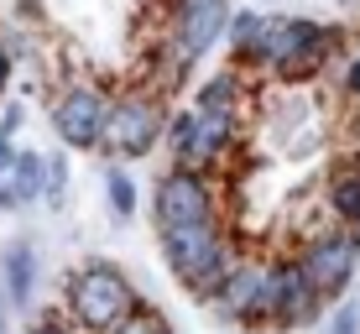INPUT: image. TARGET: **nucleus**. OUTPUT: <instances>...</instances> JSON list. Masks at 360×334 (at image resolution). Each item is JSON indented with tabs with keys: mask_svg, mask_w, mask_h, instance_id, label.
<instances>
[{
	"mask_svg": "<svg viewBox=\"0 0 360 334\" xmlns=\"http://www.w3.org/2000/svg\"><path fill=\"white\" fill-rule=\"evenodd\" d=\"M6 84H11V53L0 47V94H6Z\"/></svg>",
	"mask_w": 360,
	"mask_h": 334,
	"instance_id": "nucleus-21",
	"label": "nucleus"
},
{
	"mask_svg": "<svg viewBox=\"0 0 360 334\" xmlns=\"http://www.w3.org/2000/svg\"><path fill=\"white\" fill-rule=\"evenodd\" d=\"M350 94H360V63L350 68Z\"/></svg>",
	"mask_w": 360,
	"mask_h": 334,
	"instance_id": "nucleus-23",
	"label": "nucleus"
},
{
	"mask_svg": "<svg viewBox=\"0 0 360 334\" xmlns=\"http://www.w3.org/2000/svg\"><path fill=\"white\" fill-rule=\"evenodd\" d=\"M6 293H11V303H21V308L32 303V293H37V256H32V245H11L6 251Z\"/></svg>",
	"mask_w": 360,
	"mask_h": 334,
	"instance_id": "nucleus-14",
	"label": "nucleus"
},
{
	"mask_svg": "<svg viewBox=\"0 0 360 334\" xmlns=\"http://www.w3.org/2000/svg\"><path fill=\"white\" fill-rule=\"evenodd\" d=\"M292 262H297V271L308 277V288H314L319 298H340V293L350 288V277H355L360 235L345 230V225H340V230H324V235H314V240H308Z\"/></svg>",
	"mask_w": 360,
	"mask_h": 334,
	"instance_id": "nucleus-4",
	"label": "nucleus"
},
{
	"mask_svg": "<svg viewBox=\"0 0 360 334\" xmlns=\"http://www.w3.org/2000/svg\"><path fill=\"white\" fill-rule=\"evenodd\" d=\"M105 105H110V100H105V89H99V84H73L63 100L53 105V131H58V141L73 146V152H89V146H99Z\"/></svg>",
	"mask_w": 360,
	"mask_h": 334,
	"instance_id": "nucleus-7",
	"label": "nucleus"
},
{
	"mask_svg": "<svg viewBox=\"0 0 360 334\" xmlns=\"http://www.w3.org/2000/svg\"><path fill=\"white\" fill-rule=\"evenodd\" d=\"M27 334H73L68 324H53V319H42V324H32Z\"/></svg>",
	"mask_w": 360,
	"mask_h": 334,
	"instance_id": "nucleus-19",
	"label": "nucleus"
},
{
	"mask_svg": "<svg viewBox=\"0 0 360 334\" xmlns=\"http://www.w3.org/2000/svg\"><path fill=\"white\" fill-rule=\"evenodd\" d=\"M329 47H334V32H329V27H319V21H303V16H297V42H292V53L282 58L271 73H277L282 84H303V79H314V73L324 68Z\"/></svg>",
	"mask_w": 360,
	"mask_h": 334,
	"instance_id": "nucleus-10",
	"label": "nucleus"
},
{
	"mask_svg": "<svg viewBox=\"0 0 360 334\" xmlns=\"http://www.w3.org/2000/svg\"><path fill=\"white\" fill-rule=\"evenodd\" d=\"M105 193H110V209H115V219H131V214H136V183H131V172L110 167Z\"/></svg>",
	"mask_w": 360,
	"mask_h": 334,
	"instance_id": "nucleus-17",
	"label": "nucleus"
},
{
	"mask_svg": "<svg viewBox=\"0 0 360 334\" xmlns=\"http://www.w3.org/2000/svg\"><path fill=\"white\" fill-rule=\"evenodd\" d=\"M266 277H271L266 262H230V271L209 293L214 314L230 324H266Z\"/></svg>",
	"mask_w": 360,
	"mask_h": 334,
	"instance_id": "nucleus-6",
	"label": "nucleus"
},
{
	"mask_svg": "<svg viewBox=\"0 0 360 334\" xmlns=\"http://www.w3.org/2000/svg\"><path fill=\"white\" fill-rule=\"evenodd\" d=\"M152 209H157V230L198 225V219H219V193H214L204 167H172L157 178Z\"/></svg>",
	"mask_w": 360,
	"mask_h": 334,
	"instance_id": "nucleus-5",
	"label": "nucleus"
},
{
	"mask_svg": "<svg viewBox=\"0 0 360 334\" xmlns=\"http://www.w3.org/2000/svg\"><path fill=\"white\" fill-rule=\"evenodd\" d=\"M225 21H230V0H178V11H172V42L198 63L225 37Z\"/></svg>",
	"mask_w": 360,
	"mask_h": 334,
	"instance_id": "nucleus-9",
	"label": "nucleus"
},
{
	"mask_svg": "<svg viewBox=\"0 0 360 334\" xmlns=\"http://www.w3.org/2000/svg\"><path fill=\"white\" fill-rule=\"evenodd\" d=\"M136 303L141 298H136V288L126 282V271H115L105 262L79 266L73 282H68V319H73V329H84V334H105L115 319H126Z\"/></svg>",
	"mask_w": 360,
	"mask_h": 334,
	"instance_id": "nucleus-2",
	"label": "nucleus"
},
{
	"mask_svg": "<svg viewBox=\"0 0 360 334\" xmlns=\"http://www.w3.org/2000/svg\"><path fill=\"white\" fill-rule=\"evenodd\" d=\"M105 334H167V324H162V314L157 308H146V303H136L126 319H115Z\"/></svg>",
	"mask_w": 360,
	"mask_h": 334,
	"instance_id": "nucleus-16",
	"label": "nucleus"
},
{
	"mask_svg": "<svg viewBox=\"0 0 360 334\" xmlns=\"http://www.w3.org/2000/svg\"><path fill=\"white\" fill-rule=\"evenodd\" d=\"M329 204H334V219H340L345 230L360 235V162L334 167V178H329Z\"/></svg>",
	"mask_w": 360,
	"mask_h": 334,
	"instance_id": "nucleus-13",
	"label": "nucleus"
},
{
	"mask_svg": "<svg viewBox=\"0 0 360 334\" xmlns=\"http://www.w3.org/2000/svg\"><path fill=\"white\" fill-rule=\"evenodd\" d=\"M319 293L308 288V277L297 271V262H277L271 266V277H266V324H277V329H297V324H308V319L319 314Z\"/></svg>",
	"mask_w": 360,
	"mask_h": 334,
	"instance_id": "nucleus-8",
	"label": "nucleus"
},
{
	"mask_svg": "<svg viewBox=\"0 0 360 334\" xmlns=\"http://www.w3.org/2000/svg\"><path fill=\"white\" fill-rule=\"evenodd\" d=\"M11 157H16V146H11V136H0V167H6Z\"/></svg>",
	"mask_w": 360,
	"mask_h": 334,
	"instance_id": "nucleus-22",
	"label": "nucleus"
},
{
	"mask_svg": "<svg viewBox=\"0 0 360 334\" xmlns=\"http://www.w3.org/2000/svg\"><path fill=\"white\" fill-rule=\"evenodd\" d=\"M193 110H230V115H240V84H235V73H214V79L198 89Z\"/></svg>",
	"mask_w": 360,
	"mask_h": 334,
	"instance_id": "nucleus-15",
	"label": "nucleus"
},
{
	"mask_svg": "<svg viewBox=\"0 0 360 334\" xmlns=\"http://www.w3.org/2000/svg\"><path fill=\"white\" fill-rule=\"evenodd\" d=\"M297 42V16H262V27H256L251 47L240 53V63H256V68H277L282 58L292 53Z\"/></svg>",
	"mask_w": 360,
	"mask_h": 334,
	"instance_id": "nucleus-12",
	"label": "nucleus"
},
{
	"mask_svg": "<svg viewBox=\"0 0 360 334\" xmlns=\"http://www.w3.org/2000/svg\"><path fill=\"white\" fill-rule=\"evenodd\" d=\"M42 167L47 157L37 152H16L0 167V209H27L32 199H42Z\"/></svg>",
	"mask_w": 360,
	"mask_h": 334,
	"instance_id": "nucleus-11",
	"label": "nucleus"
},
{
	"mask_svg": "<svg viewBox=\"0 0 360 334\" xmlns=\"http://www.w3.org/2000/svg\"><path fill=\"white\" fill-rule=\"evenodd\" d=\"M16 120H21V110H16V105H6V115H0V136L16 131Z\"/></svg>",
	"mask_w": 360,
	"mask_h": 334,
	"instance_id": "nucleus-20",
	"label": "nucleus"
},
{
	"mask_svg": "<svg viewBox=\"0 0 360 334\" xmlns=\"http://www.w3.org/2000/svg\"><path fill=\"white\" fill-rule=\"evenodd\" d=\"M162 262L188 293L209 298L214 282L230 271L235 256H230V240H225V230H219V219H198V225L162 230Z\"/></svg>",
	"mask_w": 360,
	"mask_h": 334,
	"instance_id": "nucleus-1",
	"label": "nucleus"
},
{
	"mask_svg": "<svg viewBox=\"0 0 360 334\" xmlns=\"http://www.w3.org/2000/svg\"><path fill=\"white\" fill-rule=\"evenodd\" d=\"M329 334H360V303H355V298H345V303H340V314H334Z\"/></svg>",
	"mask_w": 360,
	"mask_h": 334,
	"instance_id": "nucleus-18",
	"label": "nucleus"
},
{
	"mask_svg": "<svg viewBox=\"0 0 360 334\" xmlns=\"http://www.w3.org/2000/svg\"><path fill=\"white\" fill-rule=\"evenodd\" d=\"M162 105L146 89H131L120 100L105 105V126H99V146L115 157H146L157 141H162Z\"/></svg>",
	"mask_w": 360,
	"mask_h": 334,
	"instance_id": "nucleus-3",
	"label": "nucleus"
}]
</instances>
